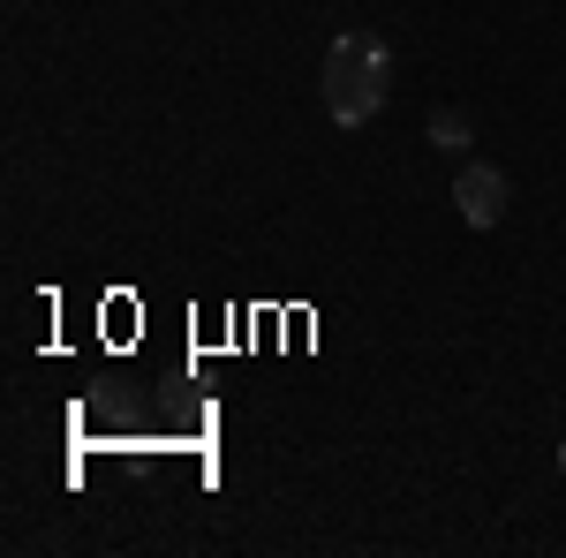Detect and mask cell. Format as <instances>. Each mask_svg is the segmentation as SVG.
<instances>
[{
    "mask_svg": "<svg viewBox=\"0 0 566 558\" xmlns=\"http://www.w3.org/2000/svg\"><path fill=\"white\" fill-rule=\"evenodd\" d=\"M423 136H431L438 151H453V159H469V144H476V129H469V114H461V106H438Z\"/></svg>",
    "mask_w": 566,
    "mask_h": 558,
    "instance_id": "3957f363",
    "label": "cell"
},
{
    "mask_svg": "<svg viewBox=\"0 0 566 558\" xmlns=\"http://www.w3.org/2000/svg\"><path fill=\"white\" fill-rule=\"evenodd\" d=\"M506 204H514V181L499 167H483V159H461V173H453V212L469 219V227H499Z\"/></svg>",
    "mask_w": 566,
    "mask_h": 558,
    "instance_id": "7a4b0ae2",
    "label": "cell"
},
{
    "mask_svg": "<svg viewBox=\"0 0 566 558\" xmlns=\"http://www.w3.org/2000/svg\"><path fill=\"white\" fill-rule=\"evenodd\" d=\"M317 91H325V114H333L340 129L378 122V106L392 98V53H386V39H370V31H340V39L325 45Z\"/></svg>",
    "mask_w": 566,
    "mask_h": 558,
    "instance_id": "6da1fadb",
    "label": "cell"
}]
</instances>
